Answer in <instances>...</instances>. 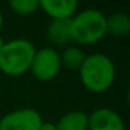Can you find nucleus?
I'll use <instances>...</instances> for the list:
<instances>
[{
    "label": "nucleus",
    "mask_w": 130,
    "mask_h": 130,
    "mask_svg": "<svg viewBox=\"0 0 130 130\" xmlns=\"http://www.w3.org/2000/svg\"><path fill=\"white\" fill-rule=\"evenodd\" d=\"M81 84L85 90L95 94L108 91L116 77L113 62L104 53L87 55L78 70Z\"/></svg>",
    "instance_id": "1"
},
{
    "label": "nucleus",
    "mask_w": 130,
    "mask_h": 130,
    "mask_svg": "<svg viewBox=\"0 0 130 130\" xmlns=\"http://www.w3.org/2000/svg\"><path fill=\"white\" fill-rule=\"evenodd\" d=\"M71 42L78 45H94L106 35V15L95 9L76 13L70 25Z\"/></svg>",
    "instance_id": "2"
},
{
    "label": "nucleus",
    "mask_w": 130,
    "mask_h": 130,
    "mask_svg": "<svg viewBox=\"0 0 130 130\" xmlns=\"http://www.w3.org/2000/svg\"><path fill=\"white\" fill-rule=\"evenodd\" d=\"M35 51L34 43L24 38L6 42L0 51V71L11 77L23 76L29 71Z\"/></svg>",
    "instance_id": "3"
},
{
    "label": "nucleus",
    "mask_w": 130,
    "mask_h": 130,
    "mask_svg": "<svg viewBox=\"0 0 130 130\" xmlns=\"http://www.w3.org/2000/svg\"><path fill=\"white\" fill-rule=\"evenodd\" d=\"M32 76L38 78L39 81H51L62 70V62H60V53L56 49L51 48H42L39 51H35L34 59L31 63Z\"/></svg>",
    "instance_id": "4"
},
{
    "label": "nucleus",
    "mask_w": 130,
    "mask_h": 130,
    "mask_svg": "<svg viewBox=\"0 0 130 130\" xmlns=\"http://www.w3.org/2000/svg\"><path fill=\"white\" fill-rule=\"evenodd\" d=\"M42 122L39 112L31 108H21L0 119V130H38Z\"/></svg>",
    "instance_id": "5"
},
{
    "label": "nucleus",
    "mask_w": 130,
    "mask_h": 130,
    "mask_svg": "<svg viewBox=\"0 0 130 130\" xmlns=\"http://www.w3.org/2000/svg\"><path fill=\"white\" fill-rule=\"evenodd\" d=\"M88 130H126L123 119L109 108H99L88 115Z\"/></svg>",
    "instance_id": "6"
},
{
    "label": "nucleus",
    "mask_w": 130,
    "mask_h": 130,
    "mask_svg": "<svg viewBox=\"0 0 130 130\" xmlns=\"http://www.w3.org/2000/svg\"><path fill=\"white\" fill-rule=\"evenodd\" d=\"M39 9L52 20H70L76 15V0H39Z\"/></svg>",
    "instance_id": "7"
},
{
    "label": "nucleus",
    "mask_w": 130,
    "mask_h": 130,
    "mask_svg": "<svg viewBox=\"0 0 130 130\" xmlns=\"http://www.w3.org/2000/svg\"><path fill=\"white\" fill-rule=\"evenodd\" d=\"M70 20H52L46 28V38L55 46H67L71 42Z\"/></svg>",
    "instance_id": "8"
},
{
    "label": "nucleus",
    "mask_w": 130,
    "mask_h": 130,
    "mask_svg": "<svg viewBox=\"0 0 130 130\" xmlns=\"http://www.w3.org/2000/svg\"><path fill=\"white\" fill-rule=\"evenodd\" d=\"M55 124L57 130H88V115L83 110H71Z\"/></svg>",
    "instance_id": "9"
},
{
    "label": "nucleus",
    "mask_w": 130,
    "mask_h": 130,
    "mask_svg": "<svg viewBox=\"0 0 130 130\" xmlns=\"http://www.w3.org/2000/svg\"><path fill=\"white\" fill-rule=\"evenodd\" d=\"M130 32V17L126 13H115L106 17V34L116 38L127 37Z\"/></svg>",
    "instance_id": "10"
},
{
    "label": "nucleus",
    "mask_w": 130,
    "mask_h": 130,
    "mask_svg": "<svg viewBox=\"0 0 130 130\" xmlns=\"http://www.w3.org/2000/svg\"><path fill=\"white\" fill-rule=\"evenodd\" d=\"M87 55L83 52L81 48L78 46H66L63 52L60 53V62H62V67L67 69V70H74L78 71L81 64L84 63V59Z\"/></svg>",
    "instance_id": "11"
},
{
    "label": "nucleus",
    "mask_w": 130,
    "mask_h": 130,
    "mask_svg": "<svg viewBox=\"0 0 130 130\" xmlns=\"http://www.w3.org/2000/svg\"><path fill=\"white\" fill-rule=\"evenodd\" d=\"M9 6L18 15H31L39 10V0H11Z\"/></svg>",
    "instance_id": "12"
},
{
    "label": "nucleus",
    "mask_w": 130,
    "mask_h": 130,
    "mask_svg": "<svg viewBox=\"0 0 130 130\" xmlns=\"http://www.w3.org/2000/svg\"><path fill=\"white\" fill-rule=\"evenodd\" d=\"M38 130H57V129H56V124L52 123V122H42V124L39 126Z\"/></svg>",
    "instance_id": "13"
},
{
    "label": "nucleus",
    "mask_w": 130,
    "mask_h": 130,
    "mask_svg": "<svg viewBox=\"0 0 130 130\" xmlns=\"http://www.w3.org/2000/svg\"><path fill=\"white\" fill-rule=\"evenodd\" d=\"M4 43H6V41H4V39H3V37H2V35H0V51H2V49H3Z\"/></svg>",
    "instance_id": "14"
},
{
    "label": "nucleus",
    "mask_w": 130,
    "mask_h": 130,
    "mask_svg": "<svg viewBox=\"0 0 130 130\" xmlns=\"http://www.w3.org/2000/svg\"><path fill=\"white\" fill-rule=\"evenodd\" d=\"M2 27H3V14L0 11V29H2Z\"/></svg>",
    "instance_id": "15"
}]
</instances>
